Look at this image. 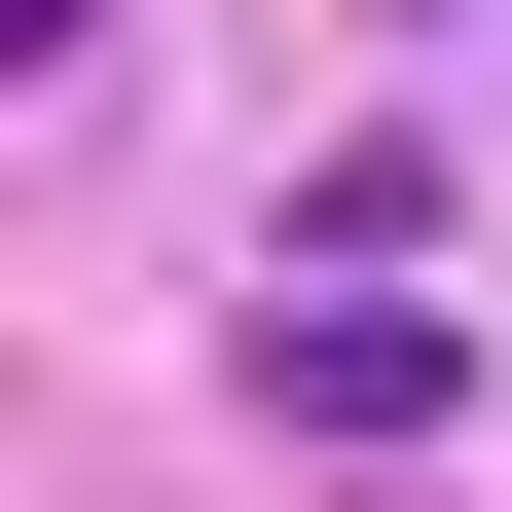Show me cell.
I'll return each instance as SVG.
<instances>
[{
    "label": "cell",
    "mask_w": 512,
    "mask_h": 512,
    "mask_svg": "<svg viewBox=\"0 0 512 512\" xmlns=\"http://www.w3.org/2000/svg\"><path fill=\"white\" fill-rule=\"evenodd\" d=\"M37 37H74V0H0V74H37Z\"/></svg>",
    "instance_id": "2"
},
{
    "label": "cell",
    "mask_w": 512,
    "mask_h": 512,
    "mask_svg": "<svg viewBox=\"0 0 512 512\" xmlns=\"http://www.w3.org/2000/svg\"><path fill=\"white\" fill-rule=\"evenodd\" d=\"M256 403H293V439H439V293H293Z\"/></svg>",
    "instance_id": "1"
}]
</instances>
